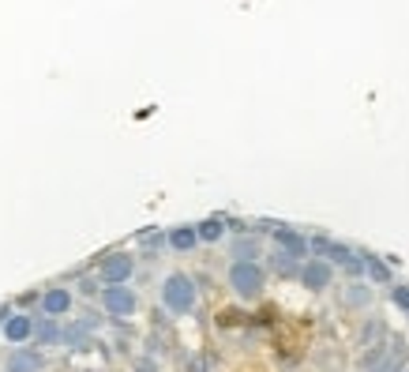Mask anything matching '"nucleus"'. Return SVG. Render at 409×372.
Listing matches in <instances>:
<instances>
[{
	"label": "nucleus",
	"instance_id": "7",
	"mask_svg": "<svg viewBox=\"0 0 409 372\" xmlns=\"http://www.w3.org/2000/svg\"><path fill=\"white\" fill-rule=\"evenodd\" d=\"M331 279H334V271H331V264H327V259H304L301 264V282L308 290H327L331 286Z\"/></svg>",
	"mask_w": 409,
	"mask_h": 372
},
{
	"label": "nucleus",
	"instance_id": "6",
	"mask_svg": "<svg viewBox=\"0 0 409 372\" xmlns=\"http://www.w3.org/2000/svg\"><path fill=\"white\" fill-rule=\"evenodd\" d=\"M45 369V358L30 346H15L12 353L4 358V372H42Z\"/></svg>",
	"mask_w": 409,
	"mask_h": 372
},
{
	"label": "nucleus",
	"instance_id": "1",
	"mask_svg": "<svg viewBox=\"0 0 409 372\" xmlns=\"http://www.w3.org/2000/svg\"><path fill=\"white\" fill-rule=\"evenodd\" d=\"M196 301H199V290H196V282L188 279V275H170V279L162 282V305L170 308L173 316H188L191 308H196Z\"/></svg>",
	"mask_w": 409,
	"mask_h": 372
},
{
	"label": "nucleus",
	"instance_id": "2",
	"mask_svg": "<svg viewBox=\"0 0 409 372\" xmlns=\"http://www.w3.org/2000/svg\"><path fill=\"white\" fill-rule=\"evenodd\" d=\"M267 286V275H263L259 264H233L229 267V290L240 297V301H255Z\"/></svg>",
	"mask_w": 409,
	"mask_h": 372
},
{
	"label": "nucleus",
	"instance_id": "5",
	"mask_svg": "<svg viewBox=\"0 0 409 372\" xmlns=\"http://www.w3.org/2000/svg\"><path fill=\"white\" fill-rule=\"evenodd\" d=\"M4 342L8 346H23V342H30L34 338V316H27V312H12L4 323Z\"/></svg>",
	"mask_w": 409,
	"mask_h": 372
},
{
	"label": "nucleus",
	"instance_id": "11",
	"mask_svg": "<svg viewBox=\"0 0 409 372\" xmlns=\"http://www.w3.org/2000/svg\"><path fill=\"white\" fill-rule=\"evenodd\" d=\"M64 338V327L53 316H38L34 320V346H60Z\"/></svg>",
	"mask_w": 409,
	"mask_h": 372
},
{
	"label": "nucleus",
	"instance_id": "16",
	"mask_svg": "<svg viewBox=\"0 0 409 372\" xmlns=\"http://www.w3.org/2000/svg\"><path fill=\"white\" fill-rule=\"evenodd\" d=\"M165 241H170V237H162L158 229H147V233H139V244H143V248H158V244H165Z\"/></svg>",
	"mask_w": 409,
	"mask_h": 372
},
{
	"label": "nucleus",
	"instance_id": "10",
	"mask_svg": "<svg viewBox=\"0 0 409 372\" xmlns=\"http://www.w3.org/2000/svg\"><path fill=\"white\" fill-rule=\"evenodd\" d=\"M91 327H94V320H75V323H68V327H64L60 346H68V350H86V346H91Z\"/></svg>",
	"mask_w": 409,
	"mask_h": 372
},
{
	"label": "nucleus",
	"instance_id": "4",
	"mask_svg": "<svg viewBox=\"0 0 409 372\" xmlns=\"http://www.w3.org/2000/svg\"><path fill=\"white\" fill-rule=\"evenodd\" d=\"M102 308H106L113 320H128V316L139 312V297L132 286H106L102 290Z\"/></svg>",
	"mask_w": 409,
	"mask_h": 372
},
{
	"label": "nucleus",
	"instance_id": "8",
	"mask_svg": "<svg viewBox=\"0 0 409 372\" xmlns=\"http://www.w3.org/2000/svg\"><path fill=\"white\" fill-rule=\"evenodd\" d=\"M71 312V294L64 286H53L42 294V316H53V320H60V316Z\"/></svg>",
	"mask_w": 409,
	"mask_h": 372
},
{
	"label": "nucleus",
	"instance_id": "17",
	"mask_svg": "<svg viewBox=\"0 0 409 372\" xmlns=\"http://www.w3.org/2000/svg\"><path fill=\"white\" fill-rule=\"evenodd\" d=\"M364 301H368V290H360V286L349 290V305H364Z\"/></svg>",
	"mask_w": 409,
	"mask_h": 372
},
{
	"label": "nucleus",
	"instance_id": "9",
	"mask_svg": "<svg viewBox=\"0 0 409 372\" xmlns=\"http://www.w3.org/2000/svg\"><path fill=\"white\" fill-rule=\"evenodd\" d=\"M274 244L282 252H290V256H296V259H304L312 252V244L304 241L301 233H296V229H290V226H282V229H274Z\"/></svg>",
	"mask_w": 409,
	"mask_h": 372
},
{
	"label": "nucleus",
	"instance_id": "15",
	"mask_svg": "<svg viewBox=\"0 0 409 372\" xmlns=\"http://www.w3.org/2000/svg\"><path fill=\"white\" fill-rule=\"evenodd\" d=\"M364 267H368V275H372L375 282H387V279H390L387 264H379V259H375V256H364Z\"/></svg>",
	"mask_w": 409,
	"mask_h": 372
},
{
	"label": "nucleus",
	"instance_id": "14",
	"mask_svg": "<svg viewBox=\"0 0 409 372\" xmlns=\"http://www.w3.org/2000/svg\"><path fill=\"white\" fill-rule=\"evenodd\" d=\"M199 241H222V233H226V222L222 218H207V222H199Z\"/></svg>",
	"mask_w": 409,
	"mask_h": 372
},
{
	"label": "nucleus",
	"instance_id": "13",
	"mask_svg": "<svg viewBox=\"0 0 409 372\" xmlns=\"http://www.w3.org/2000/svg\"><path fill=\"white\" fill-rule=\"evenodd\" d=\"M255 256H259V241H255V237L233 241V264H255Z\"/></svg>",
	"mask_w": 409,
	"mask_h": 372
},
{
	"label": "nucleus",
	"instance_id": "12",
	"mask_svg": "<svg viewBox=\"0 0 409 372\" xmlns=\"http://www.w3.org/2000/svg\"><path fill=\"white\" fill-rule=\"evenodd\" d=\"M199 244V229L196 226H176L170 229V248L173 252H191Z\"/></svg>",
	"mask_w": 409,
	"mask_h": 372
},
{
	"label": "nucleus",
	"instance_id": "3",
	"mask_svg": "<svg viewBox=\"0 0 409 372\" xmlns=\"http://www.w3.org/2000/svg\"><path fill=\"white\" fill-rule=\"evenodd\" d=\"M132 275H135V256H128V252H109L98 264V282H106V286H128Z\"/></svg>",
	"mask_w": 409,
	"mask_h": 372
}]
</instances>
